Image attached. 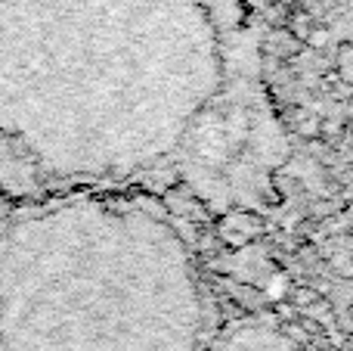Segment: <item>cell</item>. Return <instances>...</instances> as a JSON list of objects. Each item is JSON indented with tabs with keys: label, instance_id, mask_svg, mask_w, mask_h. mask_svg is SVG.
Here are the masks:
<instances>
[{
	"label": "cell",
	"instance_id": "5",
	"mask_svg": "<svg viewBox=\"0 0 353 351\" xmlns=\"http://www.w3.org/2000/svg\"><path fill=\"white\" fill-rule=\"evenodd\" d=\"M294 131H298L304 140H319V137H323V118L313 115V112H301L298 128Z\"/></svg>",
	"mask_w": 353,
	"mask_h": 351
},
{
	"label": "cell",
	"instance_id": "4",
	"mask_svg": "<svg viewBox=\"0 0 353 351\" xmlns=\"http://www.w3.org/2000/svg\"><path fill=\"white\" fill-rule=\"evenodd\" d=\"M335 75L353 91V44H341L335 53Z\"/></svg>",
	"mask_w": 353,
	"mask_h": 351
},
{
	"label": "cell",
	"instance_id": "3",
	"mask_svg": "<svg viewBox=\"0 0 353 351\" xmlns=\"http://www.w3.org/2000/svg\"><path fill=\"white\" fill-rule=\"evenodd\" d=\"M288 292H292V280H288V274L285 271L270 274L267 286H263V296H267V302H282Z\"/></svg>",
	"mask_w": 353,
	"mask_h": 351
},
{
	"label": "cell",
	"instance_id": "6",
	"mask_svg": "<svg viewBox=\"0 0 353 351\" xmlns=\"http://www.w3.org/2000/svg\"><path fill=\"white\" fill-rule=\"evenodd\" d=\"M292 302H294V308H310V305L323 302V296H319L316 290H310V286H304V290H294L292 292Z\"/></svg>",
	"mask_w": 353,
	"mask_h": 351
},
{
	"label": "cell",
	"instance_id": "1",
	"mask_svg": "<svg viewBox=\"0 0 353 351\" xmlns=\"http://www.w3.org/2000/svg\"><path fill=\"white\" fill-rule=\"evenodd\" d=\"M217 234L230 249H245L257 236H263V218L251 215V211H230V215L220 218Z\"/></svg>",
	"mask_w": 353,
	"mask_h": 351
},
{
	"label": "cell",
	"instance_id": "7",
	"mask_svg": "<svg viewBox=\"0 0 353 351\" xmlns=\"http://www.w3.org/2000/svg\"><path fill=\"white\" fill-rule=\"evenodd\" d=\"M307 44H310V47H325V44H329V28H323V25H313V31L307 35Z\"/></svg>",
	"mask_w": 353,
	"mask_h": 351
},
{
	"label": "cell",
	"instance_id": "2",
	"mask_svg": "<svg viewBox=\"0 0 353 351\" xmlns=\"http://www.w3.org/2000/svg\"><path fill=\"white\" fill-rule=\"evenodd\" d=\"M313 16L307 10H294L292 16H288V22H285V28H288V35L294 37V41H307V35L313 31Z\"/></svg>",
	"mask_w": 353,
	"mask_h": 351
}]
</instances>
